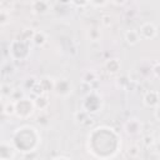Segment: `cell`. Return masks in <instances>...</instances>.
<instances>
[{
	"instance_id": "cell-1",
	"label": "cell",
	"mask_w": 160,
	"mask_h": 160,
	"mask_svg": "<svg viewBox=\"0 0 160 160\" xmlns=\"http://www.w3.org/2000/svg\"><path fill=\"white\" fill-rule=\"evenodd\" d=\"M127 39H128V41L131 43V44H135L136 41H138V36H136V34L134 31L127 33Z\"/></svg>"
},
{
	"instance_id": "cell-2",
	"label": "cell",
	"mask_w": 160,
	"mask_h": 160,
	"mask_svg": "<svg viewBox=\"0 0 160 160\" xmlns=\"http://www.w3.org/2000/svg\"><path fill=\"white\" fill-rule=\"evenodd\" d=\"M108 68H109V71H116L118 69H119V63L116 61V60H111L110 63H109V64H108Z\"/></svg>"
},
{
	"instance_id": "cell-3",
	"label": "cell",
	"mask_w": 160,
	"mask_h": 160,
	"mask_svg": "<svg viewBox=\"0 0 160 160\" xmlns=\"http://www.w3.org/2000/svg\"><path fill=\"white\" fill-rule=\"evenodd\" d=\"M34 40H35V43H36V44H43V43L45 41L44 34H41V33L35 34V36H34Z\"/></svg>"
},
{
	"instance_id": "cell-4",
	"label": "cell",
	"mask_w": 160,
	"mask_h": 160,
	"mask_svg": "<svg viewBox=\"0 0 160 160\" xmlns=\"http://www.w3.org/2000/svg\"><path fill=\"white\" fill-rule=\"evenodd\" d=\"M36 105L39 106V108H45L48 105V100H47V98H39L38 100H36Z\"/></svg>"
},
{
	"instance_id": "cell-5",
	"label": "cell",
	"mask_w": 160,
	"mask_h": 160,
	"mask_svg": "<svg viewBox=\"0 0 160 160\" xmlns=\"http://www.w3.org/2000/svg\"><path fill=\"white\" fill-rule=\"evenodd\" d=\"M7 21H8V15L1 11V13H0V24H5Z\"/></svg>"
},
{
	"instance_id": "cell-6",
	"label": "cell",
	"mask_w": 160,
	"mask_h": 160,
	"mask_svg": "<svg viewBox=\"0 0 160 160\" xmlns=\"http://www.w3.org/2000/svg\"><path fill=\"white\" fill-rule=\"evenodd\" d=\"M110 16H108V15H105V16H103V23H104L105 25H109L110 24Z\"/></svg>"
},
{
	"instance_id": "cell-7",
	"label": "cell",
	"mask_w": 160,
	"mask_h": 160,
	"mask_svg": "<svg viewBox=\"0 0 160 160\" xmlns=\"http://www.w3.org/2000/svg\"><path fill=\"white\" fill-rule=\"evenodd\" d=\"M5 110H7V113H8V114H11V113L14 111V106H13V105H8V106H7V109H5Z\"/></svg>"
},
{
	"instance_id": "cell-8",
	"label": "cell",
	"mask_w": 160,
	"mask_h": 160,
	"mask_svg": "<svg viewBox=\"0 0 160 160\" xmlns=\"http://www.w3.org/2000/svg\"><path fill=\"white\" fill-rule=\"evenodd\" d=\"M4 110V108H3V105H0V113H1Z\"/></svg>"
},
{
	"instance_id": "cell-9",
	"label": "cell",
	"mask_w": 160,
	"mask_h": 160,
	"mask_svg": "<svg viewBox=\"0 0 160 160\" xmlns=\"http://www.w3.org/2000/svg\"><path fill=\"white\" fill-rule=\"evenodd\" d=\"M0 94H1V88H0Z\"/></svg>"
}]
</instances>
